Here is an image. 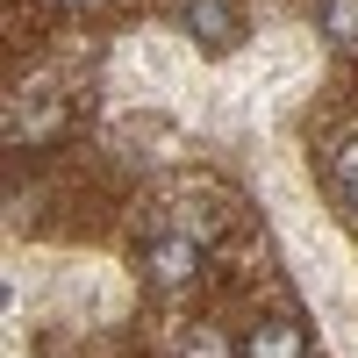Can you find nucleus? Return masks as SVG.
Returning a JSON list of instances; mask_svg holds the SVG:
<instances>
[{"label":"nucleus","instance_id":"nucleus-1","mask_svg":"<svg viewBox=\"0 0 358 358\" xmlns=\"http://www.w3.org/2000/svg\"><path fill=\"white\" fill-rule=\"evenodd\" d=\"M201 273V229H158L151 244H143V280L179 294V287H194Z\"/></svg>","mask_w":358,"mask_h":358},{"label":"nucleus","instance_id":"nucleus-2","mask_svg":"<svg viewBox=\"0 0 358 358\" xmlns=\"http://www.w3.org/2000/svg\"><path fill=\"white\" fill-rule=\"evenodd\" d=\"M179 29H187L201 50H236V43H244L236 0H179Z\"/></svg>","mask_w":358,"mask_h":358},{"label":"nucleus","instance_id":"nucleus-3","mask_svg":"<svg viewBox=\"0 0 358 358\" xmlns=\"http://www.w3.org/2000/svg\"><path fill=\"white\" fill-rule=\"evenodd\" d=\"M236 358H308V330L294 315H273V322H258V330L244 337Z\"/></svg>","mask_w":358,"mask_h":358},{"label":"nucleus","instance_id":"nucleus-4","mask_svg":"<svg viewBox=\"0 0 358 358\" xmlns=\"http://www.w3.org/2000/svg\"><path fill=\"white\" fill-rule=\"evenodd\" d=\"M57 129H65V108H50V101L43 108H22V101L8 108V143H43Z\"/></svg>","mask_w":358,"mask_h":358},{"label":"nucleus","instance_id":"nucleus-5","mask_svg":"<svg viewBox=\"0 0 358 358\" xmlns=\"http://www.w3.org/2000/svg\"><path fill=\"white\" fill-rule=\"evenodd\" d=\"M322 36L337 50H358V0H322Z\"/></svg>","mask_w":358,"mask_h":358},{"label":"nucleus","instance_id":"nucleus-6","mask_svg":"<svg viewBox=\"0 0 358 358\" xmlns=\"http://www.w3.org/2000/svg\"><path fill=\"white\" fill-rule=\"evenodd\" d=\"M172 358H236V344L215 330V322H201V330L179 337V351H172Z\"/></svg>","mask_w":358,"mask_h":358},{"label":"nucleus","instance_id":"nucleus-7","mask_svg":"<svg viewBox=\"0 0 358 358\" xmlns=\"http://www.w3.org/2000/svg\"><path fill=\"white\" fill-rule=\"evenodd\" d=\"M330 179H337V194H351V187H358V136H344V143H337Z\"/></svg>","mask_w":358,"mask_h":358}]
</instances>
